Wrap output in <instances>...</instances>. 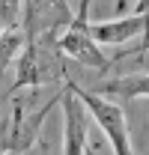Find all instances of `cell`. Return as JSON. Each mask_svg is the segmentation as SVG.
<instances>
[{"label": "cell", "instance_id": "10", "mask_svg": "<svg viewBox=\"0 0 149 155\" xmlns=\"http://www.w3.org/2000/svg\"><path fill=\"white\" fill-rule=\"evenodd\" d=\"M87 155H95V149H93V146H87Z\"/></svg>", "mask_w": 149, "mask_h": 155}, {"label": "cell", "instance_id": "4", "mask_svg": "<svg viewBox=\"0 0 149 155\" xmlns=\"http://www.w3.org/2000/svg\"><path fill=\"white\" fill-rule=\"evenodd\" d=\"M72 9L66 3H39V0H30V3H21V30H24V39L33 36H45V33H63L69 24H72Z\"/></svg>", "mask_w": 149, "mask_h": 155}, {"label": "cell", "instance_id": "9", "mask_svg": "<svg viewBox=\"0 0 149 155\" xmlns=\"http://www.w3.org/2000/svg\"><path fill=\"white\" fill-rule=\"evenodd\" d=\"M21 27V3L0 0V33L6 30H18Z\"/></svg>", "mask_w": 149, "mask_h": 155}, {"label": "cell", "instance_id": "11", "mask_svg": "<svg viewBox=\"0 0 149 155\" xmlns=\"http://www.w3.org/2000/svg\"><path fill=\"white\" fill-rule=\"evenodd\" d=\"M0 155H12V152H0Z\"/></svg>", "mask_w": 149, "mask_h": 155}, {"label": "cell", "instance_id": "7", "mask_svg": "<svg viewBox=\"0 0 149 155\" xmlns=\"http://www.w3.org/2000/svg\"><path fill=\"white\" fill-rule=\"evenodd\" d=\"M42 84H45V75H42V69H39L36 48L24 39V48H21V54L15 57V84H12V90L42 87Z\"/></svg>", "mask_w": 149, "mask_h": 155}, {"label": "cell", "instance_id": "8", "mask_svg": "<svg viewBox=\"0 0 149 155\" xmlns=\"http://www.w3.org/2000/svg\"><path fill=\"white\" fill-rule=\"evenodd\" d=\"M21 48H24V30H6V33H0V75L15 63V57L21 54Z\"/></svg>", "mask_w": 149, "mask_h": 155}, {"label": "cell", "instance_id": "6", "mask_svg": "<svg viewBox=\"0 0 149 155\" xmlns=\"http://www.w3.org/2000/svg\"><path fill=\"white\" fill-rule=\"evenodd\" d=\"M93 93L101 96V98H108V101H113V98H137V96L146 98L149 96V81H146V72L140 69V72H131V75L113 78V81L101 84Z\"/></svg>", "mask_w": 149, "mask_h": 155}, {"label": "cell", "instance_id": "3", "mask_svg": "<svg viewBox=\"0 0 149 155\" xmlns=\"http://www.w3.org/2000/svg\"><path fill=\"white\" fill-rule=\"evenodd\" d=\"M60 104H63V155H87V146H90V116L84 110V104L78 101V96L69 87V75L63 81V96H60Z\"/></svg>", "mask_w": 149, "mask_h": 155}, {"label": "cell", "instance_id": "1", "mask_svg": "<svg viewBox=\"0 0 149 155\" xmlns=\"http://www.w3.org/2000/svg\"><path fill=\"white\" fill-rule=\"evenodd\" d=\"M69 87L78 96V101L84 104L87 116H93L98 122V128L104 131L113 155H134V146H131V137H128V122H125V110L116 101H108V98H101L95 93H90V90H84V87H78L72 78H69Z\"/></svg>", "mask_w": 149, "mask_h": 155}, {"label": "cell", "instance_id": "5", "mask_svg": "<svg viewBox=\"0 0 149 155\" xmlns=\"http://www.w3.org/2000/svg\"><path fill=\"white\" fill-rule=\"evenodd\" d=\"M146 30V15H131V18H111V21H93L87 24V33L95 45L101 48H122L134 36H143Z\"/></svg>", "mask_w": 149, "mask_h": 155}, {"label": "cell", "instance_id": "2", "mask_svg": "<svg viewBox=\"0 0 149 155\" xmlns=\"http://www.w3.org/2000/svg\"><path fill=\"white\" fill-rule=\"evenodd\" d=\"M87 9H90V3H78V15L72 18V24L60 33L57 39V48H60V54L63 60L72 57L74 63H81V66H87V69H95V72H101V75H108L113 69L111 57H104V51L95 45L90 33H87Z\"/></svg>", "mask_w": 149, "mask_h": 155}]
</instances>
